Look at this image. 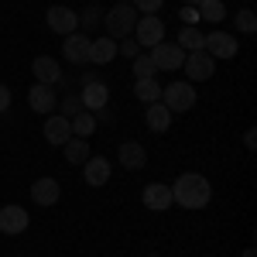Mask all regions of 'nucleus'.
I'll use <instances>...</instances> for the list:
<instances>
[{"label":"nucleus","mask_w":257,"mask_h":257,"mask_svg":"<svg viewBox=\"0 0 257 257\" xmlns=\"http://www.w3.org/2000/svg\"><path fill=\"white\" fill-rule=\"evenodd\" d=\"M209 199H213V185L199 172H182L172 182V202H178L182 209H206Z\"/></svg>","instance_id":"f257e3e1"},{"label":"nucleus","mask_w":257,"mask_h":257,"mask_svg":"<svg viewBox=\"0 0 257 257\" xmlns=\"http://www.w3.org/2000/svg\"><path fill=\"white\" fill-rule=\"evenodd\" d=\"M134 24H138V11L127 4V0H120L117 7H110L106 14H103V28H106V38H131L134 35Z\"/></svg>","instance_id":"f03ea898"},{"label":"nucleus","mask_w":257,"mask_h":257,"mask_svg":"<svg viewBox=\"0 0 257 257\" xmlns=\"http://www.w3.org/2000/svg\"><path fill=\"white\" fill-rule=\"evenodd\" d=\"M161 103L172 113H189L196 106V86L192 82H172V86L161 89Z\"/></svg>","instance_id":"7ed1b4c3"},{"label":"nucleus","mask_w":257,"mask_h":257,"mask_svg":"<svg viewBox=\"0 0 257 257\" xmlns=\"http://www.w3.org/2000/svg\"><path fill=\"white\" fill-rule=\"evenodd\" d=\"M182 69H185V76H189L192 82H209L213 76H216V59L206 55L202 48H199V52H185Z\"/></svg>","instance_id":"20e7f679"},{"label":"nucleus","mask_w":257,"mask_h":257,"mask_svg":"<svg viewBox=\"0 0 257 257\" xmlns=\"http://www.w3.org/2000/svg\"><path fill=\"white\" fill-rule=\"evenodd\" d=\"M134 41L141 48H155L165 41V21H158V14H144L134 24Z\"/></svg>","instance_id":"39448f33"},{"label":"nucleus","mask_w":257,"mask_h":257,"mask_svg":"<svg viewBox=\"0 0 257 257\" xmlns=\"http://www.w3.org/2000/svg\"><path fill=\"white\" fill-rule=\"evenodd\" d=\"M45 21H48V28L55 31V35H72L76 28H79V11H72V7H65V4H52L48 11H45Z\"/></svg>","instance_id":"423d86ee"},{"label":"nucleus","mask_w":257,"mask_h":257,"mask_svg":"<svg viewBox=\"0 0 257 257\" xmlns=\"http://www.w3.org/2000/svg\"><path fill=\"white\" fill-rule=\"evenodd\" d=\"M202 52L213 55V59H237L240 45H237V38H233L230 31H209L206 41H202Z\"/></svg>","instance_id":"0eeeda50"},{"label":"nucleus","mask_w":257,"mask_h":257,"mask_svg":"<svg viewBox=\"0 0 257 257\" xmlns=\"http://www.w3.org/2000/svg\"><path fill=\"white\" fill-rule=\"evenodd\" d=\"M148 55H151V62H155V69H161V72H175V69H182V62H185V52L178 48L175 41H161V45H155Z\"/></svg>","instance_id":"6e6552de"},{"label":"nucleus","mask_w":257,"mask_h":257,"mask_svg":"<svg viewBox=\"0 0 257 257\" xmlns=\"http://www.w3.org/2000/svg\"><path fill=\"white\" fill-rule=\"evenodd\" d=\"M141 202H144L151 213L172 209V206H175V202H172V185H165V182H148L144 192H141Z\"/></svg>","instance_id":"1a4fd4ad"},{"label":"nucleus","mask_w":257,"mask_h":257,"mask_svg":"<svg viewBox=\"0 0 257 257\" xmlns=\"http://www.w3.org/2000/svg\"><path fill=\"white\" fill-rule=\"evenodd\" d=\"M79 99H82V110H89V113H103L106 110V103H110V89H106V82H86L79 89Z\"/></svg>","instance_id":"9d476101"},{"label":"nucleus","mask_w":257,"mask_h":257,"mask_svg":"<svg viewBox=\"0 0 257 257\" xmlns=\"http://www.w3.org/2000/svg\"><path fill=\"white\" fill-rule=\"evenodd\" d=\"M28 106L41 113V117H48V113H55V106H59V96H55V86H45V82H35L31 86V93H28Z\"/></svg>","instance_id":"9b49d317"},{"label":"nucleus","mask_w":257,"mask_h":257,"mask_svg":"<svg viewBox=\"0 0 257 257\" xmlns=\"http://www.w3.org/2000/svg\"><path fill=\"white\" fill-rule=\"evenodd\" d=\"M28 223H31V216H28L24 206H4V209H0V233H7V237L24 233Z\"/></svg>","instance_id":"f8f14e48"},{"label":"nucleus","mask_w":257,"mask_h":257,"mask_svg":"<svg viewBox=\"0 0 257 257\" xmlns=\"http://www.w3.org/2000/svg\"><path fill=\"white\" fill-rule=\"evenodd\" d=\"M110 158H103V155H89V158L82 161V178H86V185H93V189H99V185H106L110 182Z\"/></svg>","instance_id":"ddd939ff"},{"label":"nucleus","mask_w":257,"mask_h":257,"mask_svg":"<svg viewBox=\"0 0 257 257\" xmlns=\"http://www.w3.org/2000/svg\"><path fill=\"white\" fill-rule=\"evenodd\" d=\"M89 45L93 41L86 38V35L72 31V35H65V41H62V55H65V62H72V65H86L89 62Z\"/></svg>","instance_id":"4468645a"},{"label":"nucleus","mask_w":257,"mask_h":257,"mask_svg":"<svg viewBox=\"0 0 257 257\" xmlns=\"http://www.w3.org/2000/svg\"><path fill=\"white\" fill-rule=\"evenodd\" d=\"M31 76H35L38 82H45V86H59L62 69H59V62L52 59V55H38V59L31 62Z\"/></svg>","instance_id":"2eb2a0df"},{"label":"nucleus","mask_w":257,"mask_h":257,"mask_svg":"<svg viewBox=\"0 0 257 257\" xmlns=\"http://www.w3.org/2000/svg\"><path fill=\"white\" fill-rule=\"evenodd\" d=\"M117 158H120V165H123L127 172H138V168L148 165V151H144L141 141H123L120 151H117Z\"/></svg>","instance_id":"dca6fc26"},{"label":"nucleus","mask_w":257,"mask_h":257,"mask_svg":"<svg viewBox=\"0 0 257 257\" xmlns=\"http://www.w3.org/2000/svg\"><path fill=\"white\" fill-rule=\"evenodd\" d=\"M69 138H72V123H69V117H62V113H52V117L45 120V141H48V144L62 148V144H65Z\"/></svg>","instance_id":"f3484780"},{"label":"nucleus","mask_w":257,"mask_h":257,"mask_svg":"<svg viewBox=\"0 0 257 257\" xmlns=\"http://www.w3.org/2000/svg\"><path fill=\"white\" fill-rule=\"evenodd\" d=\"M59 196H62V189H59L55 178L45 175V178H35V182H31V199H35L38 206H55Z\"/></svg>","instance_id":"a211bd4d"},{"label":"nucleus","mask_w":257,"mask_h":257,"mask_svg":"<svg viewBox=\"0 0 257 257\" xmlns=\"http://www.w3.org/2000/svg\"><path fill=\"white\" fill-rule=\"evenodd\" d=\"M144 123L151 134H165L172 127V110L165 103H148V113H144Z\"/></svg>","instance_id":"6ab92c4d"},{"label":"nucleus","mask_w":257,"mask_h":257,"mask_svg":"<svg viewBox=\"0 0 257 257\" xmlns=\"http://www.w3.org/2000/svg\"><path fill=\"white\" fill-rule=\"evenodd\" d=\"M117 59V41L113 38H96L93 45H89V62H96V65H106V62Z\"/></svg>","instance_id":"aec40b11"},{"label":"nucleus","mask_w":257,"mask_h":257,"mask_svg":"<svg viewBox=\"0 0 257 257\" xmlns=\"http://www.w3.org/2000/svg\"><path fill=\"white\" fill-rule=\"evenodd\" d=\"M62 151H65V161H69V165H82V161L89 158V141L86 138H69L62 144Z\"/></svg>","instance_id":"412c9836"},{"label":"nucleus","mask_w":257,"mask_h":257,"mask_svg":"<svg viewBox=\"0 0 257 257\" xmlns=\"http://www.w3.org/2000/svg\"><path fill=\"white\" fill-rule=\"evenodd\" d=\"M134 96L141 103H161V86L158 79L151 76V79H134Z\"/></svg>","instance_id":"4be33fe9"},{"label":"nucleus","mask_w":257,"mask_h":257,"mask_svg":"<svg viewBox=\"0 0 257 257\" xmlns=\"http://www.w3.org/2000/svg\"><path fill=\"white\" fill-rule=\"evenodd\" d=\"M223 18H226V4H223V0H202V4H199V21L219 24Z\"/></svg>","instance_id":"5701e85b"},{"label":"nucleus","mask_w":257,"mask_h":257,"mask_svg":"<svg viewBox=\"0 0 257 257\" xmlns=\"http://www.w3.org/2000/svg\"><path fill=\"white\" fill-rule=\"evenodd\" d=\"M69 123H72V134H76V138H89V134L96 131V113H89V110H79V113L69 120Z\"/></svg>","instance_id":"b1692460"},{"label":"nucleus","mask_w":257,"mask_h":257,"mask_svg":"<svg viewBox=\"0 0 257 257\" xmlns=\"http://www.w3.org/2000/svg\"><path fill=\"white\" fill-rule=\"evenodd\" d=\"M202 41H206V35H202L199 28H182L175 45L182 48V52H199V48H202Z\"/></svg>","instance_id":"393cba45"},{"label":"nucleus","mask_w":257,"mask_h":257,"mask_svg":"<svg viewBox=\"0 0 257 257\" xmlns=\"http://www.w3.org/2000/svg\"><path fill=\"white\" fill-rule=\"evenodd\" d=\"M55 110H59L62 117H69V120H72V117H76V113L82 110V99H79V93H65V96L59 99V106H55Z\"/></svg>","instance_id":"a878e982"},{"label":"nucleus","mask_w":257,"mask_h":257,"mask_svg":"<svg viewBox=\"0 0 257 257\" xmlns=\"http://www.w3.org/2000/svg\"><path fill=\"white\" fill-rule=\"evenodd\" d=\"M131 62H134L131 69H134V76H138V79H151V76L158 72V69H155V62H151V55H144V52H141L138 59H131Z\"/></svg>","instance_id":"bb28decb"},{"label":"nucleus","mask_w":257,"mask_h":257,"mask_svg":"<svg viewBox=\"0 0 257 257\" xmlns=\"http://www.w3.org/2000/svg\"><path fill=\"white\" fill-rule=\"evenodd\" d=\"M79 24L86 28V31H96L99 24H103V11H99L96 4H89V7H86V11L79 14Z\"/></svg>","instance_id":"cd10ccee"},{"label":"nucleus","mask_w":257,"mask_h":257,"mask_svg":"<svg viewBox=\"0 0 257 257\" xmlns=\"http://www.w3.org/2000/svg\"><path fill=\"white\" fill-rule=\"evenodd\" d=\"M237 31H243V35H254L257 31V14L250 11V7L237 11Z\"/></svg>","instance_id":"c85d7f7f"},{"label":"nucleus","mask_w":257,"mask_h":257,"mask_svg":"<svg viewBox=\"0 0 257 257\" xmlns=\"http://www.w3.org/2000/svg\"><path fill=\"white\" fill-rule=\"evenodd\" d=\"M117 55H123V59H138V55H141V45H138L134 38H120Z\"/></svg>","instance_id":"c756f323"},{"label":"nucleus","mask_w":257,"mask_h":257,"mask_svg":"<svg viewBox=\"0 0 257 257\" xmlns=\"http://www.w3.org/2000/svg\"><path fill=\"white\" fill-rule=\"evenodd\" d=\"M161 4H165V0H131V7H134L138 14H158Z\"/></svg>","instance_id":"7c9ffc66"},{"label":"nucleus","mask_w":257,"mask_h":257,"mask_svg":"<svg viewBox=\"0 0 257 257\" xmlns=\"http://www.w3.org/2000/svg\"><path fill=\"white\" fill-rule=\"evenodd\" d=\"M178 18L185 21V28H196V24H199V7H182Z\"/></svg>","instance_id":"2f4dec72"},{"label":"nucleus","mask_w":257,"mask_h":257,"mask_svg":"<svg viewBox=\"0 0 257 257\" xmlns=\"http://www.w3.org/2000/svg\"><path fill=\"white\" fill-rule=\"evenodd\" d=\"M7 106H11V89L0 86V113H7Z\"/></svg>","instance_id":"473e14b6"},{"label":"nucleus","mask_w":257,"mask_h":257,"mask_svg":"<svg viewBox=\"0 0 257 257\" xmlns=\"http://www.w3.org/2000/svg\"><path fill=\"white\" fill-rule=\"evenodd\" d=\"M243 144H247V148H250V151H254V144H257V134H254V127H250V131H247V134H243Z\"/></svg>","instance_id":"72a5a7b5"},{"label":"nucleus","mask_w":257,"mask_h":257,"mask_svg":"<svg viewBox=\"0 0 257 257\" xmlns=\"http://www.w3.org/2000/svg\"><path fill=\"white\" fill-rule=\"evenodd\" d=\"M240 257H257V254H254V247H247V250H243Z\"/></svg>","instance_id":"f704fd0d"},{"label":"nucleus","mask_w":257,"mask_h":257,"mask_svg":"<svg viewBox=\"0 0 257 257\" xmlns=\"http://www.w3.org/2000/svg\"><path fill=\"white\" fill-rule=\"evenodd\" d=\"M199 4H202V0H185V7H199Z\"/></svg>","instance_id":"c9c22d12"},{"label":"nucleus","mask_w":257,"mask_h":257,"mask_svg":"<svg viewBox=\"0 0 257 257\" xmlns=\"http://www.w3.org/2000/svg\"><path fill=\"white\" fill-rule=\"evenodd\" d=\"M151 257H158V254H151Z\"/></svg>","instance_id":"e433bc0d"}]
</instances>
